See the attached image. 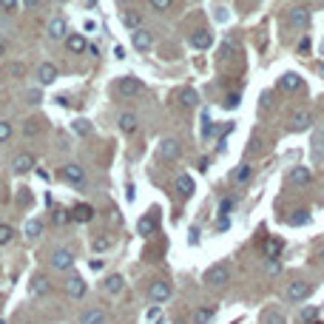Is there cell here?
Wrapping results in <instances>:
<instances>
[{"instance_id":"1","label":"cell","mask_w":324,"mask_h":324,"mask_svg":"<svg viewBox=\"0 0 324 324\" xmlns=\"http://www.w3.org/2000/svg\"><path fill=\"white\" fill-rule=\"evenodd\" d=\"M228 279H231V265H228V262H219V265L208 267L205 276H202V281H205L208 287H222Z\"/></svg>"},{"instance_id":"2","label":"cell","mask_w":324,"mask_h":324,"mask_svg":"<svg viewBox=\"0 0 324 324\" xmlns=\"http://www.w3.org/2000/svg\"><path fill=\"white\" fill-rule=\"evenodd\" d=\"M117 91L123 94V97H137V94H142L145 91V86H142V80L139 77H123L120 83H117Z\"/></svg>"},{"instance_id":"3","label":"cell","mask_w":324,"mask_h":324,"mask_svg":"<svg viewBox=\"0 0 324 324\" xmlns=\"http://www.w3.org/2000/svg\"><path fill=\"white\" fill-rule=\"evenodd\" d=\"M171 293H173V290H171V284H168V281H162V279H159V281H154L151 287H148V299H151L154 304H162V302H168V299H171Z\"/></svg>"},{"instance_id":"4","label":"cell","mask_w":324,"mask_h":324,"mask_svg":"<svg viewBox=\"0 0 324 324\" xmlns=\"http://www.w3.org/2000/svg\"><path fill=\"white\" fill-rule=\"evenodd\" d=\"M71 265H74V253L68 247H60V250L51 253V267L54 270H71Z\"/></svg>"},{"instance_id":"5","label":"cell","mask_w":324,"mask_h":324,"mask_svg":"<svg viewBox=\"0 0 324 324\" xmlns=\"http://www.w3.org/2000/svg\"><path fill=\"white\" fill-rule=\"evenodd\" d=\"M287 23H290V26H296V29H307V26H310V9H304V6L290 9Z\"/></svg>"},{"instance_id":"6","label":"cell","mask_w":324,"mask_h":324,"mask_svg":"<svg viewBox=\"0 0 324 324\" xmlns=\"http://www.w3.org/2000/svg\"><path fill=\"white\" fill-rule=\"evenodd\" d=\"M179 154H182V148H179V142H176V139H162V142H159V157L162 159H179Z\"/></svg>"},{"instance_id":"7","label":"cell","mask_w":324,"mask_h":324,"mask_svg":"<svg viewBox=\"0 0 324 324\" xmlns=\"http://www.w3.org/2000/svg\"><path fill=\"white\" fill-rule=\"evenodd\" d=\"M310 123H313V114H310V111H293V114H290V128L293 131H304V128H310Z\"/></svg>"},{"instance_id":"8","label":"cell","mask_w":324,"mask_h":324,"mask_svg":"<svg viewBox=\"0 0 324 324\" xmlns=\"http://www.w3.org/2000/svg\"><path fill=\"white\" fill-rule=\"evenodd\" d=\"M65 293L71 296V299H83V296H86V281H83V276H68Z\"/></svg>"},{"instance_id":"9","label":"cell","mask_w":324,"mask_h":324,"mask_svg":"<svg viewBox=\"0 0 324 324\" xmlns=\"http://www.w3.org/2000/svg\"><path fill=\"white\" fill-rule=\"evenodd\" d=\"M310 296V284L307 281H290L287 287V299L290 302H302V299H307Z\"/></svg>"},{"instance_id":"10","label":"cell","mask_w":324,"mask_h":324,"mask_svg":"<svg viewBox=\"0 0 324 324\" xmlns=\"http://www.w3.org/2000/svg\"><path fill=\"white\" fill-rule=\"evenodd\" d=\"M34 165H37V159L31 157V154H17V157H15V162H12L15 173H29Z\"/></svg>"},{"instance_id":"11","label":"cell","mask_w":324,"mask_h":324,"mask_svg":"<svg viewBox=\"0 0 324 324\" xmlns=\"http://www.w3.org/2000/svg\"><path fill=\"white\" fill-rule=\"evenodd\" d=\"M68 216H71L74 222H91V219H94V208L83 202V205H74V208L68 210Z\"/></svg>"},{"instance_id":"12","label":"cell","mask_w":324,"mask_h":324,"mask_svg":"<svg viewBox=\"0 0 324 324\" xmlns=\"http://www.w3.org/2000/svg\"><path fill=\"white\" fill-rule=\"evenodd\" d=\"M63 179L71 182V185H83V182H86V171H83L80 165H65L63 168Z\"/></svg>"},{"instance_id":"13","label":"cell","mask_w":324,"mask_h":324,"mask_svg":"<svg viewBox=\"0 0 324 324\" xmlns=\"http://www.w3.org/2000/svg\"><path fill=\"white\" fill-rule=\"evenodd\" d=\"M46 31H49L51 40H63V37H68L65 34V20L63 17H51L49 26H46Z\"/></svg>"},{"instance_id":"14","label":"cell","mask_w":324,"mask_h":324,"mask_svg":"<svg viewBox=\"0 0 324 324\" xmlns=\"http://www.w3.org/2000/svg\"><path fill=\"white\" fill-rule=\"evenodd\" d=\"M37 80H40V86H51L54 80H57V68L51 63H43L40 68H37Z\"/></svg>"},{"instance_id":"15","label":"cell","mask_w":324,"mask_h":324,"mask_svg":"<svg viewBox=\"0 0 324 324\" xmlns=\"http://www.w3.org/2000/svg\"><path fill=\"white\" fill-rule=\"evenodd\" d=\"M191 46H194V49H210V46H213V34H210V31H194V34H191Z\"/></svg>"},{"instance_id":"16","label":"cell","mask_w":324,"mask_h":324,"mask_svg":"<svg viewBox=\"0 0 324 324\" xmlns=\"http://www.w3.org/2000/svg\"><path fill=\"white\" fill-rule=\"evenodd\" d=\"M65 49L71 51V54H80V51L88 49V40L83 34H68V37H65Z\"/></svg>"},{"instance_id":"17","label":"cell","mask_w":324,"mask_h":324,"mask_svg":"<svg viewBox=\"0 0 324 324\" xmlns=\"http://www.w3.org/2000/svg\"><path fill=\"white\" fill-rule=\"evenodd\" d=\"M157 225H159L157 213H148V216H142V219H139V225H137V231L142 233V236H151V233L157 231Z\"/></svg>"},{"instance_id":"18","label":"cell","mask_w":324,"mask_h":324,"mask_svg":"<svg viewBox=\"0 0 324 324\" xmlns=\"http://www.w3.org/2000/svg\"><path fill=\"white\" fill-rule=\"evenodd\" d=\"M262 253H265L267 259H276V256L281 253V239L267 236V239H265V245H262Z\"/></svg>"},{"instance_id":"19","label":"cell","mask_w":324,"mask_h":324,"mask_svg":"<svg viewBox=\"0 0 324 324\" xmlns=\"http://www.w3.org/2000/svg\"><path fill=\"white\" fill-rule=\"evenodd\" d=\"M310 176H313V173H310V168L299 165V168H293V171H290V185H307Z\"/></svg>"},{"instance_id":"20","label":"cell","mask_w":324,"mask_h":324,"mask_svg":"<svg viewBox=\"0 0 324 324\" xmlns=\"http://www.w3.org/2000/svg\"><path fill=\"white\" fill-rule=\"evenodd\" d=\"M262 324H287V318H284V313L279 307H270L262 313Z\"/></svg>"},{"instance_id":"21","label":"cell","mask_w":324,"mask_h":324,"mask_svg":"<svg viewBox=\"0 0 324 324\" xmlns=\"http://www.w3.org/2000/svg\"><path fill=\"white\" fill-rule=\"evenodd\" d=\"M279 88H284V91H296V88H302V77H299L296 71L284 74V77L279 80Z\"/></svg>"},{"instance_id":"22","label":"cell","mask_w":324,"mask_h":324,"mask_svg":"<svg viewBox=\"0 0 324 324\" xmlns=\"http://www.w3.org/2000/svg\"><path fill=\"white\" fill-rule=\"evenodd\" d=\"M120 131H123V134H134V131H137V114H131V111L120 114Z\"/></svg>"},{"instance_id":"23","label":"cell","mask_w":324,"mask_h":324,"mask_svg":"<svg viewBox=\"0 0 324 324\" xmlns=\"http://www.w3.org/2000/svg\"><path fill=\"white\" fill-rule=\"evenodd\" d=\"M43 293H49V279L46 276H34L29 284V296H43Z\"/></svg>"},{"instance_id":"24","label":"cell","mask_w":324,"mask_h":324,"mask_svg":"<svg viewBox=\"0 0 324 324\" xmlns=\"http://www.w3.org/2000/svg\"><path fill=\"white\" fill-rule=\"evenodd\" d=\"M151 31H145V29H137L134 31V46H137L139 51H145V49H151Z\"/></svg>"},{"instance_id":"25","label":"cell","mask_w":324,"mask_h":324,"mask_svg":"<svg viewBox=\"0 0 324 324\" xmlns=\"http://www.w3.org/2000/svg\"><path fill=\"white\" fill-rule=\"evenodd\" d=\"M176 191H179L182 196H191L194 194V179H191L188 173H179V176H176Z\"/></svg>"},{"instance_id":"26","label":"cell","mask_w":324,"mask_h":324,"mask_svg":"<svg viewBox=\"0 0 324 324\" xmlns=\"http://www.w3.org/2000/svg\"><path fill=\"white\" fill-rule=\"evenodd\" d=\"M213 316H216L213 307H199L194 313V324H210V321H213Z\"/></svg>"},{"instance_id":"27","label":"cell","mask_w":324,"mask_h":324,"mask_svg":"<svg viewBox=\"0 0 324 324\" xmlns=\"http://www.w3.org/2000/svg\"><path fill=\"white\" fill-rule=\"evenodd\" d=\"M80 324H105V313L102 310H88V313H83Z\"/></svg>"},{"instance_id":"28","label":"cell","mask_w":324,"mask_h":324,"mask_svg":"<svg viewBox=\"0 0 324 324\" xmlns=\"http://www.w3.org/2000/svg\"><path fill=\"white\" fill-rule=\"evenodd\" d=\"M196 102H199V97H196V91H194V88H182V91H179V105H185V108H194Z\"/></svg>"},{"instance_id":"29","label":"cell","mask_w":324,"mask_h":324,"mask_svg":"<svg viewBox=\"0 0 324 324\" xmlns=\"http://www.w3.org/2000/svg\"><path fill=\"white\" fill-rule=\"evenodd\" d=\"M233 54H236V37H225L222 49H219V57H222V60H231Z\"/></svg>"},{"instance_id":"30","label":"cell","mask_w":324,"mask_h":324,"mask_svg":"<svg viewBox=\"0 0 324 324\" xmlns=\"http://www.w3.org/2000/svg\"><path fill=\"white\" fill-rule=\"evenodd\" d=\"M123 284H125V279L120 273H111L105 279V290H108V293H120V290H123Z\"/></svg>"},{"instance_id":"31","label":"cell","mask_w":324,"mask_h":324,"mask_svg":"<svg viewBox=\"0 0 324 324\" xmlns=\"http://www.w3.org/2000/svg\"><path fill=\"white\" fill-rule=\"evenodd\" d=\"M23 233H26L29 239L40 236V233H43V222H40V219H29V222H26V228H23Z\"/></svg>"},{"instance_id":"32","label":"cell","mask_w":324,"mask_h":324,"mask_svg":"<svg viewBox=\"0 0 324 324\" xmlns=\"http://www.w3.org/2000/svg\"><path fill=\"white\" fill-rule=\"evenodd\" d=\"M71 131H74V134H80V137H88V134H91V123H88V120H74Z\"/></svg>"},{"instance_id":"33","label":"cell","mask_w":324,"mask_h":324,"mask_svg":"<svg viewBox=\"0 0 324 324\" xmlns=\"http://www.w3.org/2000/svg\"><path fill=\"white\" fill-rule=\"evenodd\" d=\"M12 239H15V228H12V225H0V247L9 245Z\"/></svg>"},{"instance_id":"34","label":"cell","mask_w":324,"mask_h":324,"mask_svg":"<svg viewBox=\"0 0 324 324\" xmlns=\"http://www.w3.org/2000/svg\"><path fill=\"white\" fill-rule=\"evenodd\" d=\"M123 23L128 26V29L137 31L139 29V15H137V12H123Z\"/></svg>"},{"instance_id":"35","label":"cell","mask_w":324,"mask_h":324,"mask_svg":"<svg viewBox=\"0 0 324 324\" xmlns=\"http://www.w3.org/2000/svg\"><path fill=\"white\" fill-rule=\"evenodd\" d=\"M287 222H290V225H296V228H299V225H307V222H310V213H307V210H296V213L290 216Z\"/></svg>"},{"instance_id":"36","label":"cell","mask_w":324,"mask_h":324,"mask_svg":"<svg viewBox=\"0 0 324 324\" xmlns=\"http://www.w3.org/2000/svg\"><path fill=\"white\" fill-rule=\"evenodd\" d=\"M250 173H253V168H250V165H242V168H239L236 173H233V179H236V185H242V182H247V179H250Z\"/></svg>"},{"instance_id":"37","label":"cell","mask_w":324,"mask_h":324,"mask_svg":"<svg viewBox=\"0 0 324 324\" xmlns=\"http://www.w3.org/2000/svg\"><path fill=\"white\" fill-rule=\"evenodd\" d=\"M54 225H65L68 222V219H71V216H68V210H63V208H54Z\"/></svg>"},{"instance_id":"38","label":"cell","mask_w":324,"mask_h":324,"mask_svg":"<svg viewBox=\"0 0 324 324\" xmlns=\"http://www.w3.org/2000/svg\"><path fill=\"white\" fill-rule=\"evenodd\" d=\"M9 137H12V125L6 120H0V142H9Z\"/></svg>"},{"instance_id":"39","label":"cell","mask_w":324,"mask_h":324,"mask_svg":"<svg viewBox=\"0 0 324 324\" xmlns=\"http://www.w3.org/2000/svg\"><path fill=\"white\" fill-rule=\"evenodd\" d=\"M231 208H233V196H225V199L219 202V216H228Z\"/></svg>"},{"instance_id":"40","label":"cell","mask_w":324,"mask_h":324,"mask_svg":"<svg viewBox=\"0 0 324 324\" xmlns=\"http://www.w3.org/2000/svg\"><path fill=\"white\" fill-rule=\"evenodd\" d=\"M37 131H40V120H29V123H26V128H23V134H26V137H31V134H37Z\"/></svg>"},{"instance_id":"41","label":"cell","mask_w":324,"mask_h":324,"mask_svg":"<svg viewBox=\"0 0 324 324\" xmlns=\"http://www.w3.org/2000/svg\"><path fill=\"white\" fill-rule=\"evenodd\" d=\"M239 100H242V97H239L236 91L228 94V97H225V108H239Z\"/></svg>"},{"instance_id":"42","label":"cell","mask_w":324,"mask_h":324,"mask_svg":"<svg viewBox=\"0 0 324 324\" xmlns=\"http://www.w3.org/2000/svg\"><path fill=\"white\" fill-rule=\"evenodd\" d=\"M265 270H267L270 276H276V273L281 270V267H279V262H276V259H267V262H265Z\"/></svg>"},{"instance_id":"43","label":"cell","mask_w":324,"mask_h":324,"mask_svg":"<svg viewBox=\"0 0 324 324\" xmlns=\"http://www.w3.org/2000/svg\"><path fill=\"white\" fill-rule=\"evenodd\" d=\"M302 318H304V321H316V318H318V307H307L302 313Z\"/></svg>"},{"instance_id":"44","label":"cell","mask_w":324,"mask_h":324,"mask_svg":"<svg viewBox=\"0 0 324 324\" xmlns=\"http://www.w3.org/2000/svg\"><path fill=\"white\" fill-rule=\"evenodd\" d=\"M145 318H148V324H159V307H157V304L148 310V316H145Z\"/></svg>"},{"instance_id":"45","label":"cell","mask_w":324,"mask_h":324,"mask_svg":"<svg viewBox=\"0 0 324 324\" xmlns=\"http://www.w3.org/2000/svg\"><path fill=\"white\" fill-rule=\"evenodd\" d=\"M151 6L157 12H165V9H171V0H151Z\"/></svg>"},{"instance_id":"46","label":"cell","mask_w":324,"mask_h":324,"mask_svg":"<svg viewBox=\"0 0 324 324\" xmlns=\"http://www.w3.org/2000/svg\"><path fill=\"white\" fill-rule=\"evenodd\" d=\"M108 245H111L108 239H94V250H97V253H100V250H105Z\"/></svg>"},{"instance_id":"47","label":"cell","mask_w":324,"mask_h":324,"mask_svg":"<svg viewBox=\"0 0 324 324\" xmlns=\"http://www.w3.org/2000/svg\"><path fill=\"white\" fill-rule=\"evenodd\" d=\"M6 74H23V65L20 63H9L6 65Z\"/></svg>"},{"instance_id":"48","label":"cell","mask_w":324,"mask_h":324,"mask_svg":"<svg viewBox=\"0 0 324 324\" xmlns=\"http://www.w3.org/2000/svg\"><path fill=\"white\" fill-rule=\"evenodd\" d=\"M316 151L324 154V131H318V134H316Z\"/></svg>"},{"instance_id":"49","label":"cell","mask_w":324,"mask_h":324,"mask_svg":"<svg viewBox=\"0 0 324 324\" xmlns=\"http://www.w3.org/2000/svg\"><path fill=\"white\" fill-rule=\"evenodd\" d=\"M216 228H219V231H228V228H231V219H228V216H219Z\"/></svg>"},{"instance_id":"50","label":"cell","mask_w":324,"mask_h":324,"mask_svg":"<svg viewBox=\"0 0 324 324\" xmlns=\"http://www.w3.org/2000/svg\"><path fill=\"white\" fill-rule=\"evenodd\" d=\"M0 6L6 9V12H12V9L17 6V0H0Z\"/></svg>"},{"instance_id":"51","label":"cell","mask_w":324,"mask_h":324,"mask_svg":"<svg viewBox=\"0 0 324 324\" xmlns=\"http://www.w3.org/2000/svg\"><path fill=\"white\" fill-rule=\"evenodd\" d=\"M91 270H102V259H91Z\"/></svg>"},{"instance_id":"52","label":"cell","mask_w":324,"mask_h":324,"mask_svg":"<svg viewBox=\"0 0 324 324\" xmlns=\"http://www.w3.org/2000/svg\"><path fill=\"white\" fill-rule=\"evenodd\" d=\"M307 49H310V40H307V37H304L302 43H299V51H307Z\"/></svg>"},{"instance_id":"53","label":"cell","mask_w":324,"mask_h":324,"mask_svg":"<svg viewBox=\"0 0 324 324\" xmlns=\"http://www.w3.org/2000/svg\"><path fill=\"white\" fill-rule=\"evenodd\" d=\"M23 3H26V6H37V3H40V0H23Z\"/></svg>"},{"instance_id":"54","label":"cell","mask_w":324,"mask_h":324,"mask_svg":"<svg viewBox=\"0 0 324 324\" xmlns=\"http://www.w3.org/2000/svg\"><path fill=\"white\" fill-rule=\"evenodd\" d=\"M316 68H318V74H321V80H324V63H318Z\"/></svg>"},{"instance_id":"55","label":"cell","mask_w":324,"mask_h":324,"mask_svg":"<svg viewBox=\"0 0 324 324\" xmlns=\"http://www.w3.org/2000/svg\"><path fill=\"white\" fill-rule=\"evenodd\" d=\"M120 3H131V0H120Z\"/></svg>"},{"instance_id":"56","label":"cell","mask_w":324,"mask_h":324,"mask_svg":"<svg viewBox=\"0 0 324 324\" xmlns=\"http://www.w3.org/2000/svg\"><path fill=\"white\" fill-rule=\"evenodd\" d=\"M313 324H321V321H313Z\"/></svg>"},{"instance_id":"57","label":"cell","mask_w":324,"mask_h":324,"mask_svg":"<svg viewBox=\"0 0 324 324\" xmlns=\"http://www.w3.org/2000/svg\"><path fill=\"white\" fill-rule=\"evenodd\" d=\"M0 324H3V321H0Z\"/></svg>"}]
</instances>
